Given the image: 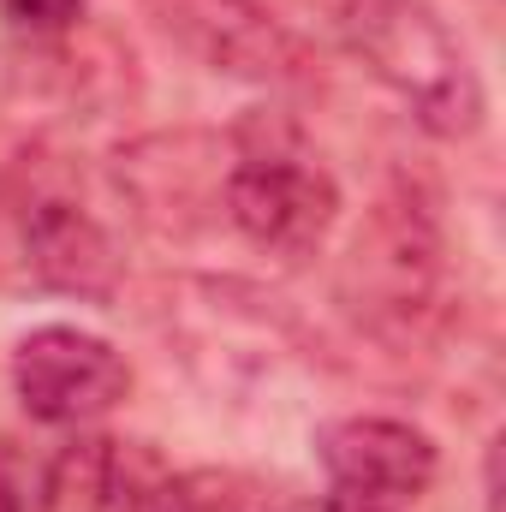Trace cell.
I'll return each mask as SVG.
<instances>
[{"label": "cell", "instance_id": "52a82bcc", "mask_svg": "<svg viewBox=\"0 0 506 512\" xmlns=\"http://www.w3.org/2000/svg\"><path fill=\"white\" fill-rule=\"evenodd\" d=\"M316 459L340 495H358V501H376L393 512L417 501L441 471L435 441L405 417H334L316 435Z\"/></svg>", "mask_w": 506, "mask_h": 512}, {"label": "cell", "instance_id": "8992f818", "mask_svg": "<svg viewBox=\"0 0 506 512\" xmlns=\"http://www.w3.org/2000/svg\"><path fill=\"white\" fill-rule=\"evenodd\" d=\"M12 387H18V405L36 423H48V429H84V423L108 417L131 393V364L102 334L48 322V328H36V334L18 340V352H12Z\"/></svg>", "mask_w": 506, "mask_h": 512}, {"label": "cell", "instance_id": "8fae6325", "mask_svg": "<svg viewBox=\"0 0 506 512\" xmlns=\"http://www.w3.org/2000/svg\"><path fill=\"white\" fill-rule=\"evenodd\" d=\"M286 512H393V507H376V501H358V495H322V501H298V507H286Z\"/></svg>", "mask_w": 506, "mask_h": 512}, {"label": "cell", "instance_id": "6da1fadb", "mask_svg": "<svg viewBox=\"0 0 506 512\" xmlns=\"http://www.w3.org/2000/svg\"><path fill=\"white\" fill-rule=\"evenodd\" d=\"M221 215L233 233L274 262H310L340 221V185L304 131L280 114H251L227 137V179Z\"/></svg>", "mask_w": 506, "mask_h": 512}, {"label": "cell", "instance_id": "5b68a950", "mask_svg": "<svg viewBox=\"0 0 506 512\" xmlns=\"http://www.w3.org/2000/svg\"><path fill=\"white\" fill-rule=\"evenodd\" d=\"M155 24L209 72L262 84V90H304L316 84L310 48L256 0H149Z\"/></svg>", "mask_w": 506, "mask_h": 512}, {"label": "cell", "instance_id": "9c48e42d", "mask_svg": "<svg viewBox=\"0 0 506 512\" xmlns=\"http://www.w3.org/2000/svg\"><path fill=\"white\" fill-rule=\"evenodd\" d=\"M0 18L30 42H60L84 18V0H0Z\"/></svg>", "mask_w": 506, "mask_h": 512}, {"label": "cell", "instance_id": "277c9868", "mask_svg": "<svg viewBox=\"0 0 506 512\" xmlns=\"http://www.w3.org/2000/svg\"><path fill=\"white\" fill-rule=\"evenodd\" d=\"M0 268L30 292H66L108 304L120 286V256L108 227L60 191H0Z\"/></svg>", "mask_w": 506, "mask_h": 512}, {"label": "cell", "instance_id": "7a4b0ae2", "mask_svg": "<svg viewBox=\"0 0 506 512\" xmlns=\"http://www.w3.org/2000/svg\"><path fill=\"white\" fill-rule=\"evenodd\" d=\"M340 36L429 137H471L483 126V78L429 0H346Z\"/></svg>", "mask_w": 506, "mask_h": 512}, {"label": "cell", "instance_id": "30bf717a", "mask_svg": "<svg viewBox=\"0 0 506 512\" xmlns=\"http://www.w3.org/2000/svg\"><path fill=\"white\" fill-rule=\"evenodd\" d=\"M0 512H42V465L0 447Z\"/></svg>", "mask_w": 506, "mask_h": 512}, {"label": "cell", "instance_id": "3957f363", "mask_svg": "<svg viewBox=\"0 0 506 512\" xmlns=\"http://www.w3.org/2000/svg\"><path fill=\"white\" fill-rule=\"evenodd\" d=\"M441 286V227L417 191H393L358 227L352 256L340 268V298L358 322L381 334H411L435 310Z\"/></svg>", "mask_w": 506, "mask_h": 512}, {"label": "cell", "instance_id": "ba28073f", "mask_svg": "<svg viewBox=\"0 0 506 512\" xmlns=\"http://www.w3.org/2000/svg\"><path fill=\"white\" fill-rule=\"evenodd\" d=\"M120 512H280L274 483L233 465H197V471H161L149 453H137Z\"/></svg>", "mask_w": 506, "mask_h": 512}]
</instances>
